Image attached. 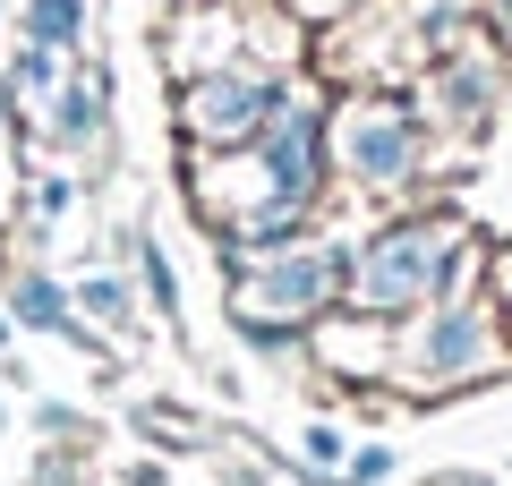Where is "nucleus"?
Wrapping results in <instances>:
<instances>
[{"label": "nucleus", "instance_id": "obj_1", "mask_svg": "<svg viewBox=\"0 0 512 486\" xmlns=\"http://www.w3.org/2000/svg\"><path fill=\"white\" fill-rule=\"evenodd\" d=\"M444 273V248L427 231H402V239H384V256L359 273V299H376V307H393V299H419L427 282Z\"/></svg>", "mask_w": 512, "mask_h": 486}, {"label": "nucleus", "instance_id": "obj_2", "mask_svg": "<svg viewBox=\"0 0 512 486\" xmlns=\"http://www.w3.org/2000/svg\"><path fill=\"white\" fill-rule=\"evenodd\" d=\"M402 154H410V137H402V120H393V111H350L342 162L359 171V180H393V171H402Z\"/></svg>", "mask_w": 512, "mask_h": 486}, {"label": "nucleus", "instance_id": "obj_3", "mask_svg": "<svg viewBox=\"0 0 512 486\" xmlns=\"http://www.w3.org/2000/svg\"><path fill=\"white\" fill-rule=\"evenodd\" d=\"M256 111H265V94H256V86H205L188 120H197L205 137H248V128H256Z\"/></svg>", "mask_w": 512, "mask_h": 486}, {"label": "nucleus", "instance_id": "obj_4", "mask_svg": "<svg viewBox=\"0 0 512 486\" xmlns=\"http://www.w3.org/2000/svg\"><path fill=\"white\" fill-rule=\"evenodd\" d=\"M325 282H333L325 256H299V265H265V282H256V307H308Z\"/></svg>", "mask_w": 512, "mask_h": 486}, {"label": "nucleus", "instance_id": "obj_5", "mask_svg": "<svg viewBox=\"0 0 512 486\" xmlns=\"http://www.w3.org/2000/svg\"><path fill=\"white\" fill-rule=\"evenodd\" d=\"M470 350H478V324H470V316H444L436 342H419V359H427V367H453V359H470Z\"/></svg>", "mask_w": 512, "mask_h": 486}, {"label": "nucleus", "instance_id": "obj_6", "mask_svg": "<svg viewBox=\"0 0 512 486\" xmlns=\"http://www.w3.org/2000/svg\"><path fill=\"white\" fill-rule=\"evenodd\" d=\"M77 26V0H35V35L52 43V35H69Z\"/></svg>", "mask_w": 512, "mask_h": 486}]
</instances>
